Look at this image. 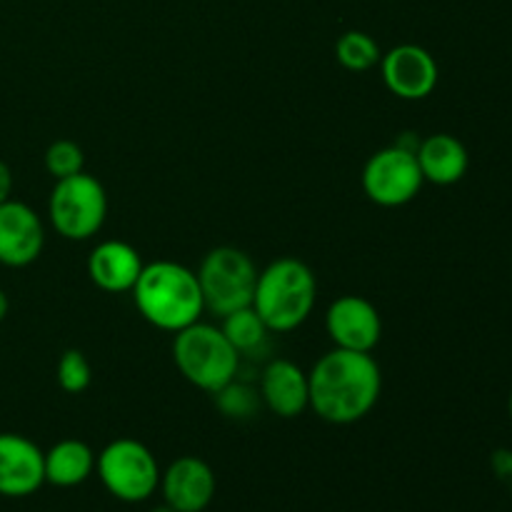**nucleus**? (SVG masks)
<instances>
[{"mask_svg": "<svg viewBox=\"0 0 512 512\" xmlns=\"http://www.w3.org/2000/svg\"><path fill=\"white\" fill-rule=\"evenodd\" d=\"M310 410L330 425H353L373 413L383 393V370L373 353L333 348L308 373Z\"/></svg>", "mask_w": 512, "mask_h": 512, "instance_id": "1", "label": "nucleus"}, {"mask_svg": "<svg viewBox=\"0 0 512 512\" xmlns=\"http://www.w3.org/2000/svg\"><path fill=\"white\" fill-rule=\"evenodd\" d=\"M130 293L145 323L165 333L175 335L178 330L198 323L205 313L198 275L175 260L145 263Z\"/></svg>", "mask_w": 512, "mask_h": 512, "instance_id": "2", "label": "nucleus"}, {"mask_svg": "<svg viewBox=\"0 0 512 512\" xmlns=\"http://www.w3.org/2000/svg\"><path fill=\"white\" fill-rule=\"evenodd\" d=\"M318 278L298 258H278L258 273L253 308L270 333H293L313 315Z\"/></svg>", "mask_w": 512, "mask_h": 512, "instance_id": "3", "label": "nucleus"}, {"mask_svg": "<svg viewBox=\"0 0 512 512\" xmlns=\"http://www.w3.org/2000/svg\"><path fill=\"white\" fill-rule=\"evenodd\" d=\"M173 363L193 388L213 395L235 380L240 353L230 345L223 330L198 320L175 333Z\"/></svg>", "mask_w": 512, "mask_h": 512, "instance_id": "4", "label": "nucleus"}, {"mask_svg": "<svg viewBox=\"0 0 512 512\" xmlns=\"http://www.w3.org/2000/svg\"><path fill=\"white\" fill-rule=\"evenodd\" d=\"M258 273L260 270L255 268L253 258L245 250L233 248V245H220L210 250L195 273L205 310L215 318H225L235 310L250 308Z\"/></svg>", "mask_w": 512, "mask_h": 512, "instance_id": "5", "label": "nucleus"}, {"mask_svg": "<svg viewBox=\"0 0 512 512\" xmlns=\"http://www.w3.org/2000/svg\"><path fill=\"white\" fill-rule=\"evenodd\" d=\"M48 218L55 233L73 243L95 238L108 218V193L90 173L55 180L48 198Z\"/></svg>", "mask_w": 512, "mask_h": 512, "instance_id": "6", "label": "nucleus"}, {"mask_svg": "<svg viewBox=\"0 0 512 512\" xmlns=\"http://www.w3.org/2000/svg\"><path fill=\"white\" fill-rule=\"evenodd\" d=\"M95 473L120 503H145L160 488V465L148 445L135 438H115L95 455Z\"/></svg>", "mask_w": 512, "mask_h": 512, "instance_id": "7", "label": "nucleus"}, {"mask_svg": "<svg viewBox=\"0 0 512 512\" xmlns=\"http://www.w3.org/2000/svg\"><path fill=\"white\" fill-rule=\"evenodd\" d=\"M360 180L370 203L380 208H403L413 203L425 185L415 153L398 143L370 155Z\"/></svg>", "mask_w": 512, "mask_h": 512, "instance_id": "8", "label": "nucleus"}, {"mask_svg": "<svg viewBox=\"0 0 512 512\" xmlns=\"http://www.w3.org/2000/svg\"><path fill=\"white\" fill-rule=\"evenodd\" d=\"M380 75L383 83L395 98L400 100H425L435 93L440 80V68L435 55L428 48L415 43H403L390 48L380 58Z\"/></svg>", "mask_w": 512, "mask_h": 512, "instance_id": "9", "label": "nucleus"}, {"mask_svg": "<svg viewBox=\"0 0 512 512\" xmlns=\"http://www.w3.org/2000/svg\"><path fill=\"white\" fill-rule=\"evenodd\" d=\"M325 333L333 348L373 353L383 338V318L363 295H340L325 313Z\"/></svg>", "mask_w": 512, "mask_h": 512, "instance_id": "10", "label": "nucleus"}, {"mask_svg": "<svg viewBox=\"0 0 512 512\" xmlns=\"http://www.w3.org/2000/svg\"><path fill=\"white\" fill-rule=\"evenodd\" d=\"M45 248V225L30 205L10 198L0 205V265L28 268Z\"/></svg>", "mask_w": 512, "mask_h": 512, "instance_id": "11", "label": "nucleus"}, {"mask_svg": "<svg viewBox=\"0 0 512 512\" xmlns=\"http://www.w3.org/2000/svg\"><path fill=\"white\" fill-rule=\"evenodd\" d=\"M215 488H218V480H215L213 468L195 455L173 460L160 473V493H163L165 505H170L175 512H203L213 503Z\"/></svg>", "mask_w": 512, "mask_h": 512, "instance_id": "12", "label": "nucleus"}, {"mask_svg": "<svg viewBox=\"0 0 512 512\" xmlns=\"http://www.w3.org/2000/svg\"><path fill=\"white\" fill-rule=\"evenodd\" d=\"M45 485V453L20 433H0V495L28 498Z\"/></svg>", "mask_w": 512, "mask_h": 512, "instance_id": "13", "label": "nucleus"}, {"mask_svg": "<svg viewBox=\"0 0 512 512\" xmlns=\"http://www.w3.org/2000/svg\"><path fill=\"white\" fill-rule=\"evenodd\" d=\"M260 403L278 418H300L310 410L308 373L293 360L275 358L260 375Z\"/></svg>", "mask_w": 512, "mask_h": 512, "instance_id": "14", "label": "nucleus"}, {"mask_svg": "<svg viewBox=\"0 0 512 512\" xmlns=\"http://www.w3.org/2000/svg\"><path fill=\"white\" fill-rule=\"evenodd\" d=\"M143 258L125 240H103L88 255V278L103 293H130L143 273Z\"/></svg>", "mask_w": 512, "mask_h": 512, "instance_id": "15", "label": "nucleus"}, {"mask_svg": "<svg viewBox=\"0 0 512 512\" xmlns=\"http://www.w3.org/2000/svg\"><path fill=\"white\" fill-rule=\"evenodd\" d=\"M415 158H418L425 183L440 185V188L460 183L470 168L468 148L463 140L450 133H435L420 140Z\"/></svg>", "mask_w": 512, "mask_h": 512, "instance_id": "16", "label": "nucleus"}, {"mask_svg": "<svg viewBox=\"0 0 512 512\" xmlns=\"http://www.w3.org/2000/svg\"><path fill=\"white\" fill-rule=\"evenodd\" d=\"M95 473V453L83 440H60L45 453V483L78 488Z\"/></svg>", "mask_w": 512, "mask_h": 512, "instance_id": "17", "label": "nucleus"}, {"mask_svg": "<svg viewBox=\"0 0 512 512\" xmlns=\"http://www.w3.org/2000/svg\"><path fill=\"white\" fill-rule=\"evenodd\" d=\"M383 53L373 35L363 30H348L335 40V60L348 73H368L380 63Z\"/></svg>", "mask_w": 512, "mask_h": 512, "instance_id": "18", "label": "nucleus"}, {"mask_svg": "<svg viewBox=\"0 0 512 512\" xmlns=\"http://www.w3.org/2000/svg\"><path fill=\"white\" fill-rule=\"evenodd\" d=\"M220 320H223L220 330H223L225 338L230 340V345H233L240 355L255 353V350L263 348L265 340H268V325H265L263 318L255 313L253 305L243 310H235V313L225 315V318Z\"/></svg>", "mask_w": 512, "mask_h": 512, "instance_id": "19", "label": "nucleus"}, {"mask_svg": "<svg viewBox=\"0 0 512 512\" xmlns=\"http://www.w3.org/2000/svg\"><path fill=\"white\" fill-rule=\"evenodd\" d=\"M55 380H58L60 390L68 395H80L90 388L93 368H90V360L85 358L83 350L70 348L60 355L58 365H55Z\"/></svg>", "mask_w": 512, "mask_h": 512, "instance_id": "20", "label": "nucleus"}, {"mask_svg": "<svg viewBox=\"0 0 512 512\" xmlns=\"http://www.w3.org/2000/svg\"><path fill=\"white\" fill-rule=\"evenodd\" d=\"M45 170L53 180L70 178L85 170V153L75 140L60 138L53 140L45 150Z\"/></svg>", "mask_w": 512, "mask_h": 512, "instance_id": "21", "label": "nucleus"}, {"mask_svg": "<svg viewBox=\"0 0 512 512\" xmlns=\"http://www.w3.org/2000/svg\"><path fill=\"white\" fill-rule=\"evenodd\" d=\"M215 395V403H218V410L225 415V418H233V420H243L250 418V415L258 410L260 405V393L258 390L248 388L245 383H228L225 388H220Z\"/></svg>", "mask_w": 512, "mask_h": 512, "instance_id": "22", "label": "nucleus"}, {"mask_svg": "<svg viewBox=\"0 0 512 512\" xmlns=\"http://www.w3.org/2000/svg\"><path fill=\"white\" fill-rule=\"evenodd\" d=\"M490 465H493V473L495 478H498V483L512 493V450L510 448L495 450L493 458H490Z\"/></svg>", "mask_w": 512, "mask_h": 512, "instance_id": "23", "label": "nucleus"}, {"mask_svg": "<svg viewBox=\"0 0 512 512\" xmlns=\"http://www.w3.org/2000/svg\"><path fill=\"white\" fill-rule=\"evenodd\" d=\"M13 198V170L5 160H0V205Z\"/></svg>", "mask_w": 512, "mask_h": 512, "instance_id": "24", "label": "nucleus"}, {"mask_svg": "<svg viewBox=\"0 0 512 512\" xmlns=\"http://www.w3.org/2000/svg\"><path fill=\"white\" fill-rule=\"evenodd\" d=\"M8 310H10V300H8V295H5V290L0 288V323L8 318Z\"/></svg>", "mask_w": 512, "mask_h": 512, "instance_id": "25", "label": "nucleus"}, {"mask_svg": "<svg viewBox=\"0 0 512 512\" xmlns=\"http://www.w3.org/2000/svg\"><path fill=\"white\" fill-rule=\"evenodd\" d=\"M150 512H175L173 508H170V505H158V508H153V510H150Z\"/></svg>", "mask_w": 512, "mask_h": 512, "instance_id": "26", "label": "nucleus"}, {"mask_svg": "<svg viewBox=\"0 0 512 512\" xmlns=\"http://www.w3.org/2000/svg\"><path fill=\"white\" fill-rule=\"evenodd\" d=\"M508 413H510V418H512V390H510V398H508Z\"/></svg>", "mask_w": 512, "mask_h": 512, "instance_id": "27", "label": "nucleus"}]
</instances>
